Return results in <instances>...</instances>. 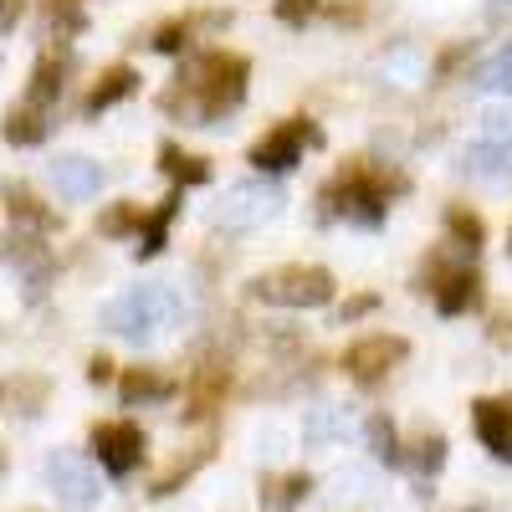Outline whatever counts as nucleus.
Returning a JSON list of instances; mask_svg holds the SVG:
<instances>
[{"label":"nucleus","instance_id":"f257e3e1","mask_svg":"<svg viewBox=\"0 0 512 512\" xmlns=\"http://www.w3.org/2000/svg\"><path fill=\"white\" fill-rule=\"evenodd\" d=\"M241 98H246V62L231 57V52H205V57L185 62L180 88L164 93V108L175 118H190V123L205 128L221 113H231Z\"/></svg>","mask_w":512,"mask_h":512},{"label":"nucleus","instance_id":"0eeeda50","mask_svg":"<svg viewBox=\"0 0 512 512\" xmlns=\"http://www.w3.org/2000/svg\"><path fill=\"white\" fill-rule=\"evenodd\" d=\"M308 144H318V128H313L308 118H287V123L272 128V134L256 139L246 159H251L256 169H267V175H282V169H292L297 159H303Z\"/></svg>","mask_w":512,"mask_h":512},{"label":"nucleus","instance_id":"9b49d317","mask_svg":"<svg viewBox=\"0 0 512 512\" xmlns=\"http://www.w3.org/2000/svg\"><path fill=\"white\" fill-rule=\"evenodd\" d=\"M472 425H477V441L512 466V400H477L472 405Z\"/></svg>","mask_w":512,"mask_h":512},{"label":"nucleus","instance_id":"f704fd0d","mask_svg":"<svg viewBox=\"0 0 512 512\" xmlns=\"http://www.w3.org/2000/svg\"><path fill=\"white\" fill-rule=\"evenodd\" d=\"M461 512H492V507H461Z\"/></svg>","mask_w":512,"mask_h":512},{"label":"nucleus","instance_id":"473e14b6","mask_svg":"<svg viewBox=\"0 0 512 512\" xmlns=\"http://www.w3.org/2000/svg\"><path fill=\"white\" fill-rule=\"evenodd\" d=\"M88 379H93V384H103V379H113V364H108V359L98 354V359L88 364Z\"/></svg>","mask_w":512,"mask_h":512},{"label":"nucleus","instance_id":"1a4fd4ad","mask_svg":"<svg viewBox=\"0 0 512 512\" xmlns=\"http://www.w3.org/2000/svg\"><path fill=\"white\" fill-rule=\"evenodd\" d=\"M405 354H410L405 338H395V333H369V338H359V344H349L344 369H349V379H359V384H379Z\"/></svg>","mask_w":512,"mask_h":512},{"label":"nucleus","instance_id":"b1692460","mask_svg":"<svg viewBox=\"0 0 512 512\" xmlns=\"http://www.w3.org/2000/svg\"><path fill=\"white\" fill-rule=\"evenodd\" d=\"M446 231L461 241V251H477V246H482V221L472 216V210H461V205L446 210Z\"/></svg>","mask_w":512,"mask_h":512},{"label":"nucleus","instance_id":"39448f33","mask_svg":"<svg viewBox=\"0 0 512 512\" xmlns=\"http://www.w3.org/2000/svg\"><path fill=\"white\" fill-rule=\"evenodd\" d=\"M41 477H47V487L57 492V502H62V507H72V512H93V507H98V497H103V487H98V477H93L88 456H82V451H67V446L47 456Z\"/></svg>","mask_w":512,"mask_h":512},{"label":"nucleus","instance_id":"aec40b11","mask_svg":"<svg viewBox=\"0 0 512 512\" xmlns=\"http://www.w3.org/2000/svg\"><path fill=\"white\" fill-rule=\"evenodd\" d=\"M62 77H67V57H41L36 62V72H31V103H57V93H62Z\"/></svg>","mask_w":512,"mask_h":512},{"label":"nucleus","instance_id":"dca6fc26","mask_svg":"<svg viewBox=\"0 0 512 512\" xmlns=\"http://www.w3.org/2000/svg\"><path fill=\"white\" fill-rule=\"evenodd\" d=\"M134 88H139V72L134 67H108L98 82H93V93H88V113H103V108H113V103H123V98H134Z\"/></svg>","mask_w":512,"mask_h":512},{"label":"nucleus","instance_id":"4be33fe9","mask_svg":"<svg viewBox=\"0 0 512 512\" xmlns=\"http://www.w3.org/2000/svg\"><path fill=\"white\" fill-rule=\"evenodd\" d=\"M477 88H487V93H507V98H512V47H497V52L482 62Z\"/></svg>","mask_w":512,"mask_h":512},{"label":"nucleus","instance_id":"a878e982","mask_svg":"<svg viewBox=\"0 0 512 512\" xmlns=\"http://www.w3.org/2000/svg\"><path fill=\"white\" fill-rule=\"evenodd\" d=\"M185 36H190V21H169V26L154 31L149 47H154L159 57H175V52H185Z\"/></svg>","mask_w":512,"mask_h":512},{"label":"nucleus","instance_id":"c85d7f7f","mask_svg":"<svg viewBox=\"0 0 512 512\" xmlns=\"http://www.w3.org/2000/svg\"><path fill=\"white\" fill-rule=\"evenodd\" d=\"M482 128L492 144H512V108H487L482 113Z\"/></svg>","mask_w":512,"mask_h":512},{"label":"nucleus","instance_id":"ddd939ff","mask_svg":"<svg viewBox=\"0 0 512 512\" xmlns=\"http://www.w3.org/2000/svg\"><path fill=\"white\" fill-rule=\"evenodd\" d=\"M436 308L446 313V318H461V313H472L477 303H482V277L472 272V267H451V272H441L436 277Z\"/></svg>","mask_w":512,"mask_h":512},{"label":"nucleus","instance_id":"bb28decb","mask_svg":"<svg viewBox=\"0 0 512 512\" xmlns=\"http://www.w3.org/2000/svg\"><path fill=\"white\" fill-rule=\"evenodd\" d=\"M328 436H344V415H338V410H313L308 415V441L323 446Z\"/></svg>","mask_w":512,"mask_h":512},{"label":"nucleus","instance_id":"6e6552de","mask_svg":"<svg viewBox=\"0 0 512 512\" xmlns=\"http://www.w3.org/2000/svg\"><path fill=\"white\" fill-rule=\"evenodd\" d=\"M144 431L134 420H103V425H93V451H98V461L108 466L113 477H128V472H139L144 466Z\"/></svg>","mask_w":512,"mask_h":512},{"label":"nucleus","instance_id":"72a5a7b5","mask_svg":"<svg viewBox=\"0 0 512 512\" xmlns=\"http://www.w3.org/2000/svg\"><path fill=\"white\" fill-rule=\"evenodd\" d=\"M487 16H502V21H512V0H487Z\"/></svg>","mask_w":512,"mask_h":512},{"label":"nucleus","instance_id":"f8f14e48","mask_svg":"<svg viewBox=\"0 0 512 512\" xmlns=\"http://www.w3.org/2000/svg\"><path fill=\"white\" fill-rule=\"evenodd\" d=\"M461 175L482 180V185H512V144H466L461 149Z\"/></svg>","mask_w":512,"mask_h":512},{"label":"nucleus","instance_id":"423d86ee","mask_svg":"<svg viewBox=\"0 0 512 512\" xmlns=\"http://www.w3.org/2000/svg\"><path fill=\"white\" fill-rule=\"evenodd\" d=\"M277 205H282V195L272 185L241 180V185H231L216 205H210V226H221V231H251V226L272 221Z\"/></svg>","mask_w":512,"mask_h":512},{"label":"nucleus","instance_id":"7c9ffc66","mask_svg":"<svg viewBox=\"0 0 512 512\" xmlns=\"http://www.w3.org/2000/svg\"><path fill=\"white\" fill-rule=\"evenodd\" d=\"M21 11H26V0H0V36L21 21Z\"/></svg>","mask_w":512,"mask_h":512},{"label":"nucleus","instance_id":"2eb2a0df","mask_svg":"<svg viewBox=\"0 0 512 512\" xmlns=\"http://www.w3.org/2000/svg\"><path fill=\"white\" fill-rule=\"evenodd\" d=\"M0 134H6V144H16V149L41 144V139H47V108L26 98L21 108H11V113H6V123H0Z\"/></svg>","mask_w":512,"mask_h":512},{"label":"nucleus","instance_id":"c756f323","mask_svg":"<svg viewBox=\"0 0 512 512\" xmlns=\"http://www.w3.org/2000/svg\"><path fill=\"white\" fill-rule=\"evenodd\" d=\"M308 16H318V0H277V21L303 26Z\"/></svg>","mask_w":512,"mask_h":512},{"label":"nucleus","instance_id":"2f4dec72","mask_svg":"<svg viewBox=\"0 0 512 512\" xmlns=\"http://www.w3.org/2000/svg\"><path fill=\"white\" fill-rule=\"evenodd\" d=\"M374 308H379V297L364 292V297H354V303H344V318H364V313H374Z\"/></svg>","mask_w":512,"mask_h":512},{"label":"nucleus","instance_id":"412c9836","mask_svg":"<svg viewBox=\"0 0 512 512\" xmlns=\"http://www.w3.org/2000/svg\"><path fill=\"white\" fill-rule=\"evenodd\" d=\"M364 436H369V451H374L384 466H400V461H405V456H400V441H395V420H390V415H369Z\"/></svg>","mask_w":512,"mask_h":512},{"label":"nucleus","instance_id":"7ed1b4c3","mask_svg":"<svg viewBox=\"0 0 512 512\" xmlns=\"http://www.w3.org/2000/svg\"><path fill=\"white\" fill-rule=\"evenodd\" d=\"M251 297L267 308H323V303H333V272L308 267V262L272 267L251 282Z\"/></svg>","mask_w":512,"mask_h":512},{"label":"nucleus","instance_id":"20e7f679","mask_svg":"<svg viewBox=\"0 0 512 512\" xmlns=\"http://www.w3.org/2000/svg\"><path fill=\"white\" fill-rule=\"evenodd\" d=\"M323 205H328V216H344L354 226H379L384 221V185L374 169L354 164L323 190Z\"/></svg>","mask_w":512,"mask_h":512},{"label":"nucleus","instance_id":"f3484780","mask_svg":"<svg viewBox=\"0 0 512 512\" xmlns=\"http://www.w3.org/2000/svg\"><path fill=\"white\" fill-rule=\"evenodd\" d=\"M159 175H169L175 185H205V180H210V159L164 144V149H159Z\"/></svg>","mask_w":512,"mask_h":512},{"label":"nucleus","instance_id":"a211bd4d","mask_svg":"<svg viewBox=\"0 0 512 512\" xmlns=\"http://www.w3.org/2000/svg\"><path fill=\"white\" fill-rule=\"evenodd\" d=\"M175 216H180V195L159 200L154 216H144V231H139V256H144V262L164 251V236H169V221H175Z\"/></svg>","mask_w":512,"mask_h":512},{"label":"nucleus","instance_id":"6ab92c4d","mask_svg":"<svg viewBox=\"0 0 512 512\" xmlns=\"http://www.w3.org/2000/svg\"><path fill=\"white\" fill-rule=\"evenodd\" d=\"M308 492H313V477H308V472H282V477L267 482L262 502H267L272 512H292L297 502H308Z\"/></svg>","mask_w":512,"mask_h":512},{"label":"nucleus","instance_id":"393cba45","mask_svg":"<svg viewBox=\"0 0 512 512\" xmlns=\"http://www.w3.org/2000/svg\"><path fill=\"white\" fill-rule=\"evenodd\" d=\"M6 200H11V216L16 221H31V226H52V216L36 205V195L26 185H6Z\"/></svg>","mask_w":512,"mask_h":512},{"label":"nucleus","instance_id":"f03ea898","mask_svg":"<svg viewBox=\"0 0 512 512\" xmlns=\"http://www.w3.org/2000/svg\"><path fill=\"white\" fill-rule=\"evenodd\" d=\"M180 318H185V303H180V292L164 287V282H144L134 292L113 297V303H103V313H98V323L113 338H128V344H149L159 328H175Z\"/></svg>","mask_w":512,"mask_h":512},{"label":"nucleus","instance_id":"9d476101","mask_svg":"<svg viewBox=\"0 0 512 512\" xmlns=\"http://www.w3.org/2000/svg\"><path fill=\"white\" fill-rule=\"evenodd\" d=\"M103 180H108L103 164L88 159V154H62V159H52V185H57V195L72 200V205L93 200V195L103 190Z\"/></svg>","mask_w":512,"mask_h":512},{"label":"nucleus","instance_id":"4468645a","mask_svg":"<svg viewBox=\"0 0 512 512\" xmlns=\"http://www.w3.org/2000/svg\"><path fill=\"white\" fill-rule=\"evenodd\" d=\"M118 395H123V405H159V400L175 395V379L159 374V369H123Z\"/></svg>","mask_w":512,"mask_h":512},{"label":"nucleus","instance_id":"5701e85b","mask_svg":"<svg viewBox=\"0 0 512 512\" xmlns=\"http://www.w3.org/2000/svg\"><path fill=\"white\" fill-rule=\"evenodd\" d=\"M98 231H103V236H134V231H144V210L128 205V200H118V205H108L103 216H98Z\"/></svg>","mask_w":512,"mask_h":512},{"label":"nucleus","instance_id":"cd10ccee","mask_svg":"<svg viewBox=\"0 0 512 512\" xmlns=\"http://www.w3.org/2000/svg\"><path fill=\"white\" fill-rule=\"evenodd\" d=\"M441 461H446V441H441V436H425V441L415 446V466H420L425 477L441 472Z\"/></svg>","mask_w":512,"mask_h":512}]
</instances>
